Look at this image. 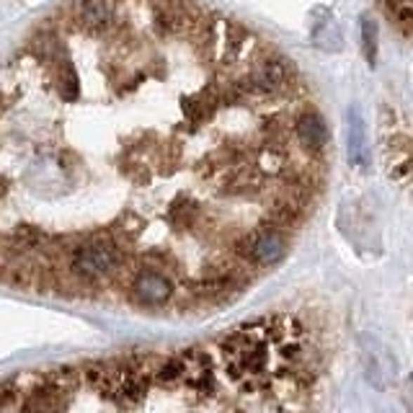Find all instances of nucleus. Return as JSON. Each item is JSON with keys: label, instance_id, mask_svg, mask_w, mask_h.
I'll list each match as a JSON object with an SVG mask.
<instances>
[{"label": "nucleus", "instance_id": "nucleus-3", "mask_svg": "<svg viewBox=\"0 0 413 413\" xmlns=\"http://www.w3.org/2000/svg\"><path fill=\"white\" fill-rule=\"evenodd\" d=\"M287 235L269 228H254V240H251V251H248V266L251 269H263V266H274L287 256Z\"/></svg>", "mask_w": 413, "mask_h": 413}, {"label": "nucleus", "instance_id": "nucleus-4", "mask_svg": "<svg viewBox=\"0 0 413 413\" xmlns=\"http://www.w3.org/2000/svg\"><path fill=\"white\" fill-rule=\"evenodd\" d=\"M349 150H351V160H362V152H365V137H362V122L354 119L351 122V132H349Z\"/></svg>", "mask_w": 413, "mask_h": 413}, {"label": "nucleus", "instance_id": "nucleus-1", "mask_svg": "<svg viewBox=\"0 0 413 413\" xmlns=\"http://www.w3.org/2000/svg\"><path fill=\"white\" fill-rule=\"evenodd\" d=\"M127 292L137 305H145V308H160V305H166V302L173 297L176 289H173L171 277H166V274H160V271L137 269L135 274H132V279L127 282Z\"/></svg>", "mask_w": 413, "mask_h": 413}, {"label": "nucleus", "instance_id": "nucleus-5", "mask_svg": "<svg viewBox=\"0 0 413 413\" xmlns=\"http://www.w3.org/2000/svg\"><path fill=\"white\" fill-rule=\"evenodd\" d=\"M365 52L369 65L374 63V26L369 21H365Z\"/></svg>", "mask_w": 413, "mask_h": 413}, {"label": "nucleus", "instance_id": "nucleus-2", "mask_svg": "<svg viewBox=\"0 0 413 413\" xmlns=\"http://www.w3.org/2000/svg\"><path fill=\"white\" fill-rule=\"evenodd\" d=\"M292 137L308 155H323V150L331 143L326 119L315 109H302L292 122Z\"/></svg>", "mask_w": 413, "mask_h": 413}]
</instances>
